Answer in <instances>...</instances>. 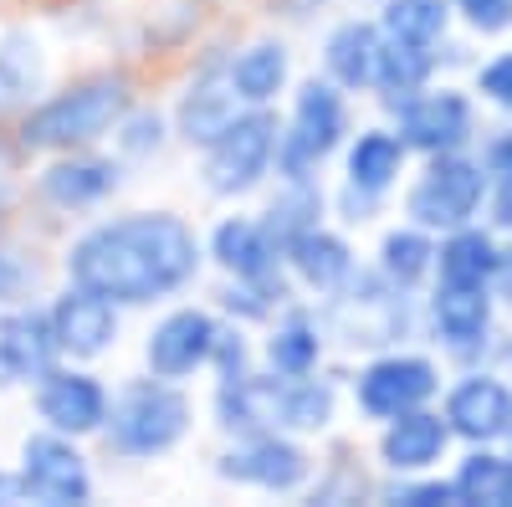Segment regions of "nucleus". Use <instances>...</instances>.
Instances as JSON below:
<instances>
[{"instance_id":"473e14b6","label":"nucleus","mask_w":512,"mask_h":507,"mask_svg":"<svg viewBox=\"0 0 512 507\" xmlns=\"http://www.w3.org/2000/svg\"><path fill=\"white\" fill-rule=\"evenodd\" d=\"M441 77V47H415V41H390L379 47V72H374V98L379 108H395L400 98L420 93L425 82Z\"/></svg>"},{"instance_id":"c756f323","label":"nucleus","mask_w":512,"mask_h":507,"mask_svg":"<svg viewBox=\"0 0 512 507\" xmlns=\"http://www.w3.org/2000/svg\"><path fill=\"white\" fill-rule=\"evenodd\" d=\"M47 93V47L26 31H0V118H21Z\"/></svg>"},{"instance_id":"a19ab883","label":"nucleus","mask_w":512,"mask_h":507,"mask_svg":"<svg viewBox=\"0 0 512 507\" xmlns=\"http://www.w3.org/2000/svg\"><path fill=\"white\" fill-rule=\"evenodd\" d=\"M41 282V267L26 257V251L6 246L0 241V308H11V303H26L31 292Z\"/></svg>"},{"instance_id":"79ce46f5","label":"nucleus","mask_w":512,"mask_h":507,"mask_svg":"<svg viewBox=\"0 0 512 507\" xmlns=\"http://www.w3.org/2000/svg\"><path fill=\"white\" fill-rule=\"evenodd\" d=\"M328 210H333V221L344 226V231H364V226H374V216L384 210V200L338 180V190H328Z\"/></svg>"},{"instance_id":"6e6552de","label":"nucleus","mask_w":512,"mask_h":507,"mask_svg":"<svg viewBox=\"0 0 512 507\" xmlns=\"http://www.w3.org/2000/svg\"><path fill=\"white\" fill-rule=\"evenodd\" d=\"M487 195H492V180H487L477 149L431 154V159H420L410 175H405L400 216L415 221V226H425V231H436V236H446L456 226L482 221Z\"/></svg>"},{"instance_id":"7ed1b4c3","label":"nucleus","mask_w":512,"mask_h":507,"mask_svg":"<svg viewBox=\"0 0 512 507\" xmlns=\"http://www.w3.org/2000/svg\"><path fill=\"white\" fill-rule=\"evenodd\" d=\"M195 431V400L180 379L164 374H134L113 390L108 405V426H103V446L118 461H159L169 451H180L185 436Z\"/></svg>"},{"instance_id":"aec40b11","label":"nucleus","mask_w":512,"mask_h":507,"mask_svg":"<svg viewBox=\"0 0 512 507\" xmlns=\"http://www.w3.org/2000/svg\"><path fill=\"white\" fill-rule=\"evenodd\" d=\"M62 364V344L52 328V308L47 303H11L0 308V385H36L47 369Z\"/></svg>"},{"instance_id":"412c9836","label":"nucleus","mask_w":512,"mask_h":507,"mask_svg":"<svg viewBox=\"0 0 512 507\" xmlns=\"http://www.w3.org/2000/svg\"><path fill=\"white\" fill-rule=\"evenodd\" d=\"M282 262H287V277L297 282V292H308L313 303L333 298V292H344L359 277V267H364L354 241H349V231L338 226V221H323V226L303 231L282 251Z\"/></svg>"},{"instance_id":"1a4fd4ad","label":"nucleus","mask_w":512,"mask_h":507,"mask_svg":"<svg viewBox=\"0 0 512 507\" xmlns=\"http://www.w3.org/2000/svg\"><path fill=\"white\" fill-rule=\"evenodd\" d=\"M210 477L226 487L267 492V497H303L318 477V456L292 431H246V436L221 441L216 461H210Z\"/></svg>"},{"instance_id":"4c0bfd02","label":"nucleus","mask_w":512,"mask_h":507,"mask_svg":"<svg viewBox=\"0 0 512 507\" xmlns=\"http://www.w3.org/2000/svg\"><path fill=\"white\" fill-rule=\"evenodd\" d=\"M472 93L482 108L512 118V47H497L482 62H472Z\"/></svg>"},{"instance_id":"49530a36","label":"nucleus","mask_w":512,"mask_h":507,"mask_svg":"<svg viewBox=\"0 0 512 507\" xmlns=\"http://www.w3.org/2000/svg\"><path fill=\"white\" fill-rule=\"evenodd\" d=\"M497 364H502V374L512 379V328L502 333V349H497Z\"/></svg>"},{"instance_id":"09e8293b","label":"nucleus","mask_w":512,"mask_h":507,"mask_svg":"<svg viewBox=\"0 0 512 507\" xmlns=\"http://www.w3.org/2000/svg\"><path fill=\"white\" fill-rule=\"evenodd\" d=\"M502 446H507V451H512V431H507V441H502Z\"/></svg>"},{"instance_id":"cd10ccee","label":"nucleus","mask_w":512,"mask_h":507,"mask_svg":"<svg viewBox=\"0 0 512 507\" xmlns=\"http://www.w3.org/2000/svg\"><path fill=\"white\" fill-rule=\"evenodd\" d=\"M344 395L349 385L344 379H333L328 369L318 374H277V431H292V436H328L338 426V410H344Z\"/></svg>"},{"instance_id":"58836bf2","label":"nucleus","mask_w":512,"mask_h":507,"mask_svg":"<svg viewBox=\"0 0 512 507\" xmlns=\"http://www.w3.org/2000/svg\"><path fill=\"white\" fill-rule=\"evenodd\" d=\"M251 369H262V344H251V328L231 323L216 338V354H210V379H241Z\"/></svg>"},{"instance_id":"a211bd4d","label":"nucleus","mask_w":512,"mask_h":507,"mask_svg":"<svg viewBox=\"0 0 512 507\" xmlns=\"http://www.w3.org/2000/svg\"><path fill=\"white\" fill-rule=\"evenodd\" d=\"M52 328H57V344H62V359H77V364H93L103 359L108 349H118V333H123V308L103 292L82 287V282H62L52 298Z\"/></svg>"},{"instance_id":"f704fd0d","label":"nucleus","mask_w":512,"mask_h":507,"mask_svg":"<svg viewBox=\"0 0 512 507\" xmlns=\"http://www.w3.org/2000/svg\"><path fill=\"white\" fill-rule=\"evenodd\" d=\"M374 21L390 41H415V47H446L451 41V0H374Z\"/></svg>"},{"instance_id":"9d476101","label":"nucleus","mask_w":512,"mask_h":507,"mask_svg":"<svg viewBox=\"0 0 512 507\" xmlns=\"http://www.w3.org/2000/svg\"><path fill=\"white\" fill-rule=\"evenodd\" d=\"M277 139H282L277 108H246L216 144L200 149V190L226 205L267 190L277 169Z\"/></svg>"},{"instance_id":"c03bdc74","label":"nucleus","mask_w":512,"mask_h":507,"mask_svg":"<svg viewBox=\"0 0 512 507\" xmlns=\"http://www.w3.org/2000/svg\"><path fill=\"white\" fill-rule=\"evenodd\" d=\"M482 221H487L492 231H502V236L512 241V190H492V195H487V210H482Z\"/></svg>"},{"instance_id":"2f4dec72","label":"nucleus","mask_w":512,"mask_h":507,"mask_svg":"<svg viewBox=\"0 0 512 507\" xmlns=\"http://www.w3.org/2000/svg\"><path fill=\"white\" fill-rule=\"evenodd\" d=\"M256 216L267 221V231H272V236L282 241V251H287L303 231L333 221V210H328V190H323V180H277Z\"/></svg>"},{"instance_id":"ddd939ff","label":"nucleus","mask_w":512,"mask_h":507,"mask_svg":"<svg viewBox=\"0 0 512 507\" xmlns=\"http://www.w3.org/2000/svg\"><path fill=\"white\" fill-rule=\"evenodd\" d=\"M441 415L456 436V446H502L512 431V379L502 364H461L446 374Z\"/></svg>"},{"instance_id":"6ab92c4d","label":"nucleus","mask_w":512,"mask_h":507,"mask_svg":"<svg viewBox=\"0 0 512 507\" xmlns=\"http://www.w3.org/2000/svg\"><path fill=\"white\" fill-rule=\"evenodd\" d=\"M374 461L384 477H410V472H441V461L456 451V436L446 426L441 405H420L395 420L374 426Z\"/></svg>"},{"instance_id":"393cba45","label":"nucleus","mask_w":512,"mask_h":507,"mask_svg":"<svg viewBox=\"0 0 512 507\" xmlns=\"http://www.w3.org/2000/svg\"><path fill=\"white\" fill-rule=\"evenodd\" d=\"M379 47H384V31L369 16H338L323 41H318V72L333 77L349 98H374V72H379Z\"/></svg>"},{"instance_id":"5701e85b","label":"nucleus","mask_w":512,"mask_h":507,"mask_svg":"<svg viewBox=\"0 0 512 507\" xmlns=\"http://www.w3.org/2000/svg\"><path fill=\"white\" fill-rule=\"evenodd\" d=\"M328 349H333V333L323 323V308L318 303H303L292 298L267 328H262V369L272 374H318L328 364Z\"/></svg>"},{"instance_id":"0eeeda50","label":"nucleus","mask_w":512,"mask_h":507,"mask_svg":"<svg viewBox=\"0 0 512 507\" xmlns=\"http://www.w3.org/2000/svg\"><path fill=\"white\" fill-rule=\"evenodd\" d=\"M502 292L497 287H451L431 282L420 298V338L446 364H497L502 349Z\"/></svg>"},{"instance_id":"4be33fe9","label":"nucleus","mask_w":512,"mask_h":507,"mask_svg":"<svg viewBox=\"0 0 512 507\" xmlns=\"http://www.w3.org/2000/svg\"><path fill=\"white\" fill-rule=\"evenodd\" d=\"M410 164H415L410 144L400 139L395 123L384 118V123H364V129L349 134V144L338 149V180L354 185V190H364V195L390 200V195L405 185Z\"/></svg>"},{"instance_id":"a878e982","label":"nucleus","mask_w":512,"mask_h":507,"mask_svg":"<svg viewBox=\"0 0 512 507\" xmlns=\"http://www.w3.org/2000/svg\"><path fill=\"white\" fill-rule=\"evenodd\" d=\"M292 47L287 36H251L231 47V88L246 108H277L292 93Z\"/></svg>"},{"instance_id":"37998d69","label":"nucleus","mask_w":512,"mask_h":507,"mask_svg":"<svg viewBox=\"0 0 512 507\" xmlns=\"http://www.w3.org/2000/svg\"><path fill=\"white\" fill-rule=\"evenodd\" d=\"M477 159L487 169L492 190H512V123H502V129L477 139Z\"/></svg>"},{"instance_id":"20e7f679","label":"nucleus","mask_w":512,"mask_h":507,"mask_svg":"<svg viewBox=\"0 0 512 507\" xmlns=\"http://www.w3.org/2000/svg\"><path fill=\"white\" fill-rule=\"evenodd\" d=\"M349 134H354L349 93L323 72L297 77L292 93H287V118H282L272 180H323L328 159H338Z\"/></svg>"},{"instance_id":"b1692460","label":"nucleus","mask_w":512,"mask_h":507,"mask_svg":"<svg viewBox=\"0 0 512 507\" xmlns=\"http://www.w3.org/2000/svg\"><path fill=\"white\" fill-rule=\"evenodd\" d=\"M205 262L221 277H277L287 272L282 241L267 231V221L256 210H231L205 231Z\"/></svg>"},{"instance_id":"f257e3e1","label":"nucleus","mask_w":512,"mask_h":507,"mask_svg":"<svg viewBox=\"0 0 512 507\" xmlns=\"http://www.w3.org/2000/svg\"><path fill=\"white\" fill-rule=\"evenodd\" d=\"M205 236L180 210H123L93 221L62 251V277L113 298L123 313L180 298L205 272Z\"/></svg>"},{"instance_id":"de8ad7c7","label":"nucleus","mask_w":512,"mask_h":507,"mask_svg":"<svg viewBox=\"0 0 512 507\" xmlns=\"http://www.w3.org/2000/svg\"><path fill=\"white\" fill-rule=\"evenodd\" d=\"M497 292H502V303H512V241H507V272H502Z\"/></svg>"},{"instance_id":"c85d7f7f","label":"nucleus","mask_w":512,"mask_h":507,"mask_svg":"<svg viewBox=\"0 0 512 507\" xmlns=\"http://www.w3.org/2000/svg\"><path fill=\"white\" fill-rule=\"evenodd\" d=\"M436 246H441V236L436 231H425V226H415V221H395V226H384L379 231V246H374V272L390 282V287H400V292H425L436 282Z\"/></svg>"},{"instance_id":"2eb2a0df","label":"nucleus","mask_w":512,"mask_h":507,"mask_svg":"<svg viewBox=\"0 0 512 507\" xmlns=\"http://www.w3.org/2000/svg\"><path fill=\"white\" fill-rule=\"evenodd\" d=\"M226 318L216 303H175L164 308L149 333H144V369L164 374V379H195L210 374V354H216V338H221Z\"/></svg>"},{"instance_id":"bb28decb","label":"nucleus","mask_w":512,"mask_h":507,"mask_svg":"<svg viewBox=\"0 0 512 507\" xmlns=\"http://www.w3.org/2000/svg\"><path fill=\"white\" fill-rule=\"evenodd\" d=\"M507 272V236L492 231L487 221L456 226L436 246V282L451 287H497Z\"/></svg>"},{"instance_id":"72a5a7b5","label":"nucleus","mask_w":512,"mask_h":507,"mask_svg":"<svg viewBox=\"0 0 512 507\" xmlns=\"http://www.w3.org/2000/svg\"><path fill=\"white\" fill-rule=\"evenodd\" d=\"M292 298H297V282L287 272H277V277H226L221 292H216V308H221V318H231L241 328H267Z\"/></svg>"},{"instance_id":"39448f33","label":"nucleus","mask_w":512,"mask_h":507,"mask_svg":"<svg viewBox=\"0 0 512 507\" xmlns=\"http://www.w3.org/2000/svg\"><path fill=\"white\" fill-rule=\"evenodd\" d=\"M420 298L425 292H400L390 287L374 267H359V277L333 292V298H323V323L333 333L338 349H390V344H410V338H420Z\"/></svg>"},{"instance_id":"f8f14e48","label":"nucleus","mask_w":512,"mask_h":507,"mask_svg":"<svg viewBox=\"0 0 512 507\" xmlns=\"http://www.w3.org/2000/svg\"><path fill=\"white\" fill-rule=\"evenodd\" d=\"M241 113H246V103L231 88V47H205L195 57L190 77L180 82L175 108H169V118H175V144L200 154V149L216 144Z\"/></svg>"},{"instance_id":"a18cd8bd","label":"nucleus","mask_w":512,"mask_h":507,"mask_svg":"<svg viewBox=\"0 0 512 507\" xmlns=\"http://www.w3.org/2000/svg\"><path fill=\"white\" fill-rule=\"evenodd\" d=\"M21 502H31L21 467H0V507H21Z\"/></svg>"},{"instance_id":"423d86ee","label":"nucleus","mask_w":512,"mask_h":507,"mask_svg":"<svg viewBox=\"0 0 512 507\" xmlns=\"http://www.w3.org/2000/svg\"><path fill=\"white\" fill-rule=\"evenodd\" d=\"M441 390H446V359L431 349H415V344L374 349L349 374V405L369 426H384V420L420 410V405H436Z\"/></svg>"},{"instance_id":"7c9ffc66","label":"nucleus","mask_w":512,"mask_h":507,"mask_svg":"<svg viewBox=\"0 0 512 507\" xmlns=\"http://www.w3.org/2000/svg\"><path fill=\"white\" fill-rule=\"evenodd\" d=\"M451 482H456L461 507H512V451L507 446H461Z\"/></svg>"},{"instance_id":"e433bc0d","label":"nucleus","mask_w":512,"mask_h":507,"mask_svg":"<svg viewBox=\"0 0 512 507\" xmlns=\"http://www.w3.org/2000/svg\"><path fill=\"white\" fill-rule=\"evenodd\" d=\"M379 502L395 507H461L456 502V482L441 472H410V477H390L384 487H374Z\"/></svg>"},{"instance_id":"ea45409f","label":"nucleus","mask_w":512,"mask_h":507,"mask_svg":"<svg viewBox=\"0 0 512 507\" xmlns=\"http://www.w3.org/2000/svg\"><path fill=\"white\" fill-rule=\"evenodd\" d=\"M451 16L466 36H477V41L512 36V0H451Z\"/></svg>"},{"instance_id":"f03ea898","label":"nucleus","mask_w":512,"mask_h":507,"mask_svg":"<svg viewBox=\"0 0 512 507\" xmlns=\"http://www.w3.org/2000/svg\"><path fill=\"white\" fill-rule=\"evenodd\" d=\"M139 103L134 72L123 67H98L72 77L67 88L41 93L21 118H11V134L21 154H67V149H93L103 139H113L118 118Z\"/></svg>"},{"instance_id":"9b49d317","label":"nucleus","mask_w":512,"mask_h":507,"mask_svg":"<svg viewBox=\"0 0 512 507\" xmlns=\"http://www.w3.org/2000/svg\"><path fill=\"white\" fill-rule=\"evenodd\" d=\"M384 118L400 129V139L410 144L415 159L431 154H456V149H477L482 129H477V93L456 88V82H425L420 93L400 98L395 108H384Z\"/></svg>"},{"instance_id":"f3484780","label":"nucleus","mask_w":512,"mask_h":507,"mask_svg":"<svg viewBox=\"0 0 512 507\" xmlns=\"http://www.w3.org/2000/svg\"><path fill=\"white\" fill-rule=\"evenodd\" d=\"M31 190L47 210L62 216H82V210H98L103 200H113L123 190V159L93 149H67V154H47L41 169L31 175Z\"/></svg>"},{"instance_id":"c9c22d12","label":"nucleus","mask_w":512,"mask_h":507,"mask_svg":"<svg viewBox=\"0 0 512 507\" xmlns=\"http://www.w3.org/2000/svg\"><path fill=\"white\" fill-rule=\"evenodd\" d=\"M169 144H175V118H169L164 108H154V103H134L118 118V129H113V154L123 164L159 159Z\"/></svg>"},{"instance_id":"4468645a","label":"nucleus","mask_w":512,"mask_h":507,"mask_svg":"<svg viewBox=\"0 0 512 507\" xmlns=\"http://www.w3.org/2000/svg\"><path fill=\"white\" fill-rule=\"evenodd\" d=\"M108 405H113V385L77 359H62L57 369H47L31 385L36 426L62 431L72 441H98L108 426Z\"/></svg>"},{"instance_id":"dca6fc26","label":"nucleus","mask_w":512,"mask_h":507,"mask_svg":"<svg viewBox=\"0 0 512 507\" xmlns=\"http://www.w3.org/2000/svg\"><path fill=\"white\" fill-rule=\"evenodd\" d=\"M16 467L26 477V492L36 507H88L98 497V477H93V461L82 456V441L36 426L21 441Z\"/></svg>"}]
</instances>
